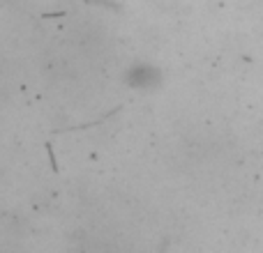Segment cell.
I'll use <instances>...</instances> for the list:
<instances>
[{
  "instance_id": "obj_1",
  "label": "cell",
  "mask_w": 263,
  "mask_h": 253,
  "mask_svg": "<svg viewBox=\"0 0 263 253\" xmlns=\"http://www.w3.org/2000/svg\"><path fill=\"white\" fill-rule=\"evenodd\" d=\"M162 74L153 65H134L127 74V86L136 88V90H150V88L159 86Z\"/></svg>"
}]
</instances>
